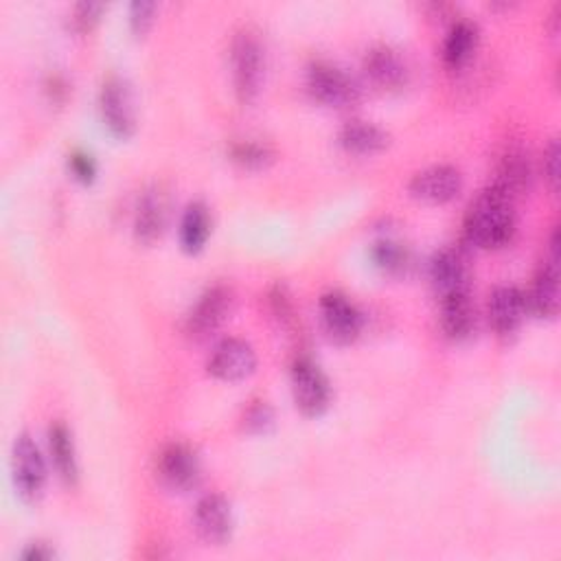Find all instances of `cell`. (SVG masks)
<instances>
[{
  "mask_svg": "<svg viewBox=\"0 0 561 561\" xmlns=\"http://www.w3.org/2000/svg\"><path fill=\"white\" fill-rule=\"evenodd\" d=\"M528 314L526 295L513 286H500L489 297V323L500 338L513 336Z\"/></svg>",
  "mask_w": 561,
  "mask_h": 561,
  "instance_id": "cell-14",
  "label": "cell"
},
{
  "mask_svg": "<svg viewBox=\"0 0 561 561\" xmlns=\"http://www.w3.org/2000/svg\"><path fill=\"white\" fill-rule=\"evenodd\" d=\"M49 450L56 463V469L60 478L67 485H75L80 478V465H77V452L73 443V434L64 423H53L49 430Z\"/></svg>",
  "mask_w": 561,
  "mask_h": 561,
  "instance_id": "cell-21",
  "label": "cell"
},
{
  "mask_svg": "<svg viewBox=\"0 0 561 561\" xmlns=\"http://www.w3.org/2000/svg\"><path fill=\"white\" fill-rule=\"evenodd\" d=\"M371 259L373 263L386 272V274H406V270L410 267V252L406 246H402L395 239H380L373 243L371 248Z\"/></svg>",
  "mask_w": 561,
  "mask_h": 561,
  "instance_id": "cell-24",
  "label": "cell"
},
{
  "mask_svg": "<svg viewBox=\"0 0 561 561\" xmlns=\"http://www.w3.org/2000/svg\"><path fill=\"white\" fill-rule=\"evenodd\" d=\"M195 530L198 535L213 544L219 546L226 539H230L232 533V509L228 504V500L219 493H206L198 500L195 504Z\"/></svg>",
  "mask_w": 561,
  "mask_h": 561,
  "instance_id": "cell-13",
  "label": "cell"
},
{
  "mask_svg": "<svg viewBox=\"0 0 561 561\" xmlns=\"http://www.w3.org/2000/svg\"><path fill=\"white\" fill-rule=\"evenodd\" d=\"M528 158L522 152H509L502 158L491 187L506 193L509 198H515L528 184Z\"/></svg>",
  "mask_w": 561,
  "mask_h": 561,
  "instance_id": "cell-23",
  "label": "cell"
},
{
  "mask_svg": "<svg viewBox=\"0 0 561 561\" xmlns=\"http://www.w3.org/2000/svg\"><path fill=\"white\" fill-rule=\"evenodd\" d=\"M69 169L73 174V178L82 184H93L95 178H97V163L95 158L84 152V150H77L69 156Z\"/></svg>",
  "mask_w": 561,
  "mask_h": 561,
  "instance_id": "cell-29",
  "label": "cell"
},
{
  "mask_svg": "<svg viewBox=\"0 0 561 561\" xmlns=\"http://www.w3.org/2000/svg\"><path fill=\"white\" fill-rule=\"evenodd\" d=\"M338 143L349 154L373 156V154H380L389 147L391 136H389L386 130H382L375 123L354 119V121L343 126V130L338 134Z\"/></svg>",
  "mask_w": 561,
  "mask_h": 561,
  "instance_id": "cell-19",
  "label": "cell"
},
{
  "mask_svg": "<svg viewBox=\"0 0 561 561\" xmlns=\"http://www.w3.org/2000/svg\"><path fill=\"white\" fill-rule=\"evenodd\" d=\"M158 478L163 485L176 493L191 491L200 480V458L184 443H169L156 463Z\"/></svg>",
  "mask_w": 561,
  "mask_h": 561,
  "instance_id": "cell-9",
  "label": "cell"
},
{
  "mask_svg": "<svg viewBox=\"0 0 561 561\" xmlns=\"http://www.w3.org/2000/svg\"><path fill=\"white\" fill-rule=\"evenodd\" d=\"M270 306H272V314L274 319H278L280 323H288L293 319V301L290 295L284 286H276L270 295Z\"/></svg>",
  "mask_w": 561,
  "mask_h": 561,
  "instance_id": "cell-30",
  "label": "cell"
},
{
  "mask_svg": "<svg viewBox=\"0 0 561 561\" xmlns=\"http://www.w3.org/2000/svg\"><path fill=\"white\" fill-rule=\"evenodd\" d=\"M321 319L330 338L341 345L354 343L365 327L362 312L343 293H327L321 297Z\"/></svg>",
  "mask_w": 561,
  "mask_h": 561,
  "instance_id": "cell-8",
  "label": "cell"
},
{
  "mask_svg": "<svg viewBox=\"0 0 561 561\" xmlns=\"http://www.w3.org/2000/svg\"><path fill=\"white\" fill-rule=\"evenodd\" d=\"M365 73L371 84L384 93L402 91L410 80L406 58L391 45H378L367 53Z\"/></svg>",
  "mask_w": 561,
  "mask_h": 561,
  "instance_id": "cell-11",
  "label": "cell"
},
{
  "mask_svg": "<svg viewBox=\"0 0 561 561\" xmlns=\"http://www.w3.org/2000/svg\"><path fill=\"white\" fill-rule=\"evenodd\" d=\"M230 158H232V163H237L243 169L259 171V169H265L267 165H272L274 152L265 143H259V141H239L230 147Z\"/></svg>",
  "mask_w": 561,
  "mask_h": 561,
  "instance_id": "cell-25",
  "label": "cell"
},
{
  "mask_svg": "<svg viewBox=\"0 0 561 561\" xmlns=\"http://www.w3.org/2000/svg\"><path fill=\"white\" fill-rule=\"evenodd\" d=\"M293 395L297 408L306 417H321L330 408L332 386L314 360L299 358L293 365Z\"/></svg>",
  "mask_w": 561,
  "mask_h": 561,
  "instance_id": "cell-5",
  "label": "cell"
},
{
  "mask_svg": "<svg viewBox=\"0 0 561 561\" xmlns=\"http://www.w3.org/2000/svg\"><path fill=\"white\" fill-rule=\"evenodd\" d=\"M256 369V354L241 338L219 341L208 356V373L222 382H241Z\"/></svg>",
  "mask_w": 561,
  "mask_h": 561,
  "instance_id": "cell-7",
  "label": "cell"
},
{
  "mask_svg": "<svg viewBox=\"0 0 561 561\" xmlns=\"http://www.w3.org/2000/svg\"><path fill=\"white\" fill-rule=\"evenodd\" d=\"M430 280L439 299L467 293L469 290V272L463 254L452 248L439 250L430 261Z\"/></svg>",
  "mask_w": 561,
  "mask_h": 561,
  "instance_id": "cell-15",
  "label": "cell"
},
{
  "mask_svg": "<svg viewBox=\"0 0 561 561\" xmlns=\"http://www.w3.org/2000/svg\"><path fill=\"white\" fill-rule=\"evenodd\" d=\"M243 428L250 434H267L274 428V410L267 402H252L243 413Z\"/></svg>",
  "mask_w": 561,
  "mask_h": 561,
  "instance_id": "cell-26",
  "label": "cell"
},
{
  "mask_svg": "<svg viewBox=\"0 0 561 561\" xmlns=\"http://www.w3.org/2000/svg\"><path fill=\"white\" fill-rule=\"evenodd\" d=\"M167 215H169V204L167 195L160 189H150L143 193L136 206V217H134V235L141 243H154L160 239L165 226H167Z\"/></svg>",
  "mask_w": 561,
  "mask_h": 561,
  "instance_id": "cell-18",
  "label": "cell"
},
{
  "mask_svg": "<svg viewBox=\"0 0 561 561\" xmlns=\"http://www.w3.org/2000/svg\"><path fill=\"white\" fill-rule=\"evenodd\" d=\"M232 303V293L217 284L195 301L187 317V334L193 338H206L211 336L228 317Z\"/></svg>",
  "mask_w": 561,
  "mask_h": 561,
  "instance_id": "cell-12",
  "label": "cell"
},
{
  "mask_svg": "<svg viewBox=\"0 0 561 561\" xmlns=\"http://www.w3.org/2000/svg\"><path fill=\"white\" fill-rule=\"evenodd\" d=\"M463 189V176L452 165H432L417 171L408 184L415 200L426 204H447Z\"/></svg>",
  "mask_w": 561,
  "mask_h": 561,
  "instance_id": "cell-10",
  "label": "cell"
},
{
  "mask_svg": "<svg viewBox=\"0 0 561 561\" xmlns=\"http://www.w3.org/2000/svg\"><path fill=\"white\" fill-rule=\"evenodd\" d=\"M14 482L25 502H38L47 485V463L45 456L29 432H21L14 441L12 454Z\"/></svg>",
  "mask_w": 561,
  "mask_h": 561,
  "instance_id": "cell-3",
  "label": "cell"
},
{
  "mask_svg": "<svg viewBox=\"0 0 561 561\" xmlns=\"http://www.w3.org/2000/svg\"><path fill=\"white\" fill-rule=\"evenodd\" d=\"M526 308L537 319H557L559 314V267L557 259H548L539 265L533 286L526 293Z\"/></svg>",
  "mask_w": 561,
  "mask_h": 561,
  "instance_id": "cell-16",
  "label": "cell"
},
{
  "mask_svg": "<svg viewBox=\"0 0 561 561\" xmlns=\"http://www.w3.org/2000/svg\"><path fill=\"white\" fill-rule=\"evenodd\" d=\"M465 239L472 246L496 250L506 246L515 235L513 198L489 187L469 206L465 217Z\"/></svg>",
  "mask_w": 561,
  "mask_h": 561,
  "instance_id": "cell-1",
  "label": "cell"
},
{
  "mask_svg": "<svg viewBox=\"0 0 561 561\" xmlns=\"http://www.w3.org/2000/svg\"><path fill=\"white\" fill-rule=\"evenodd\" d=\"M310 95L330 108H349L360 99L358 84L338 67L330 62H314L308 71Z\"/></svg>",
  "mask_w": 561,
  "mask_h": 561,
  "instance_id": "cell-6",
  "label": "cell"
},
{
  "mask_svg": "<svg viewBox=\"0 0 561 561\" xmlns=\"http://www.w3.org/2000/svg\"><path fill=\"white\" fill-rule=\"evenodd\" d=\"M156 12H158V5L152 3V0H134V3L130 5L128 21H130V29L136 38H143L152 29V25L156 21Z\"/></svg>",
  "mask_w": 561,
  "mask_h": 561,
  "instance_id": "cell-27",
  "label": "cell"
},
{
  "mask_svg": "<svg viewBox=\"0 0 561 561\" xmlns=\"http://www.w3.org/2000/svg\"><path fill=\"white\" fill-rule=\"evenodd\" d=\"M559 143L552 141L544 154V174H546V180L548 184L557 191L559 187Z\"/></svg>",
  "mask_w": 561,
  "mask_h": 561,
  "instance_id": "cell-31",
  "label": "cell"
},
{
  "mask_svg": "<svg viewBox=\"0 0 561 561\" xmlns=\"http://www.w3.org/2000/svg\"><path fill=\"white\" fill-rule=\"evenodd\" d=\"M439 319H441V330L450 341L463 343L472 338V334L476 332V308L472 303L469 290L443 297Z\"/></svg>",
  "mask_w": 561,
  "mask_h": 561,
  "instance_id": "cell-17",
  "label": "cell"
},
{
  "mask_svg": "<svg viewBox=\"0 0 561 561\" xmlns=\"http://www.w3.org/2000/svg\"><path fill=\"white\" fill-rule=\"evenodd\" d=\"M476 47H478V27L469 21H456L443 40V49H441L443 64L452 71H458L472 60Z\"/></svg>",
  "mask_w": 561,
  "mask_h": 561,
  "instance_id": "cell-20",
  "label": "cell"
},
{
  "mask_svg": "<svg viewBox=\"0 0 561 561\" xmlns=\"http://www.w3.org/2000/svg\"><path fill=\"white\" fill-rule=\"evenodd\" d=\"M99 112H102L104 126L115 139L128 141L136 132L132 91L123 77L110 75L104 82L99 93Z\"/></svg>",
  "mask_w": 561,
  "mask_h": 561,
  "instance_id": "cell-4",
  "label": "cell"
},
{
  "mask_svg": "<svg viewBox=\"0 0 561 561\" xmlns=\"http://www.w3.org/2000/svg\"><path fill=\"white\" fill-rule=\"evenodd\" d=\"M47 88H49V93L53 95V99H56V102H62V99L69 95L67 84H64V80H62V77H51V80H49V84H47Z\"/></svg>",
  "mask_w": 561,
  "mask_h": 561,
  "instance_id": "cell-33",
  "label": "cell"
},
{
  "mask_svg": "<svg viewBox=\"0 0 561 561\" xmlns=\"http://www.w3.org/2000/svg\"><path fill=\"white\" fill-rule=\"evenodd\" d=\"M53 554H56V552H53L47 544L38 541V544H32V546L23 552V559H27V561H49Z\"/></svg>",
  "mask_w": 561,
  "mask_h": 561,
  "instance_id": "cell-32",
  "label": "cell"
},
{
  "mask_svg": "<svg viewBox=\"0 0 561 561\" xmlns=\"http://www.w3.org/2000/svg\"><path fill=\"white\" fill-rule=\"evenodd\" d=\"M211 235V213L204 202H191L180 219V246L184 252H200Z\"/></svg>",
  "mask_w": 561,
  "mask_h": 561,
  "instance_id": "cell-22",
  "label": "cell"
},
{
  "mask_svg": "<svg viewBox=\"0 0 561 561\" xmlns=\"http://www.w3.org/2000/svg\"><path fill=\"white\" fill-rule=\"evenodd\" d=\"M230 71L235 95L241 104H252L263 86L265 49L252 29H241L230 43Z\"/></svg>",
  "mask_w": 561,
  "mask_h": 561,
  "instance_id": "cell-2",
  "label": "cell"
},
{
  "mask_svg": "<svg viewBox=\"0 0 561 561\" xmlns=\"http://www.w3.org/2000/svg\"><path fill=\"white\" fill-rule=\"evenodd\" d=\"M106 12V5L104 3H80L75 5L73 10V16H71V27L73 32L77 34H86L91 32L99 21H102V14Z\"/></svg>",
  "mask_w": 561,
  "mask_h": 561,
  "instance_id": "cell-28",
  "label": "cell"
}]
</instances>
